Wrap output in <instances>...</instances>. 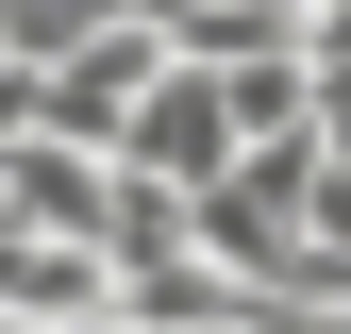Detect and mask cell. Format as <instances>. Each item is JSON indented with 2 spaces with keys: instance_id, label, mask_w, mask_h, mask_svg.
Instances as JSON below:
<instances>
[{
  "instance_id": "1",
  "label": "cell",
  "mask_w": 351,
  "mask_h": 334,
  "mask_svg": "<svg viewBox=\"0 0 351 334\" xmlns=\"http://www.w3.org/2000/svg\"><path fill=\"white\" fill-rule=\"evenodd\" d=\"M151 84H167V34H151V17H117V34H84L67 67H34V134L117 167V134H134V101H151Z\"/></svg>"
},
{
  "instance_id": "2",
  "label": "cell",
  "mask_w": 351,
  "mask_h": 334,
  "mask_svg": "<svg viewBox=\"0 0 351 334\" xmlns=\"http://www.w3.org/2000/svg\"><path fill=\"white\" fill-rule=\"evenodd\" d=\"M117 167L167 184V201H217V184H234V101H217V67L167 51V84L134 101V134H117Z\"/></svg>"
},
{
  "instance_id": "3",
  "label": "cell",
  "mask_w": 351,
  "mask_h": 334,
  "mask_svg": "<svg viewBox=\"0 0 351 334\" xmlns=\"http://www.w3.org/2000/svg\"><path fill=\"white\" fill-rule=\"evenodd\" d=\"M117 17H134V0H0V51H17V67H67L84 34H117Z\"/></svg>"
},
{
  "instance_id": "4",
  "label": "cell",
  "mask_w": 351,
  "mask_h": 334,
  "mask_svg": "<svg viewBox=\"0 0 351 334\" xmlns=\"http://www.w3.org/2000/svg\"><path fill=\"white\" fill-rule=\"evenodd\" d=\"M84 334H117V318H84Z\"/></svg>"
},
{
  "instance_id": "5",
  "label": "cell",
  "mask_w": 351,
  "mask_h": 334,
  "mask_svg": "<svg viewBox=\"0 0 351 334\" xmlns=\"http://www.w3.org/2000/svg\"><path fill=\"white\" fill-rule=\"evenodd\" d=\"M0 334H17V318H0Z\"/></svg>"
}]
</instances>
